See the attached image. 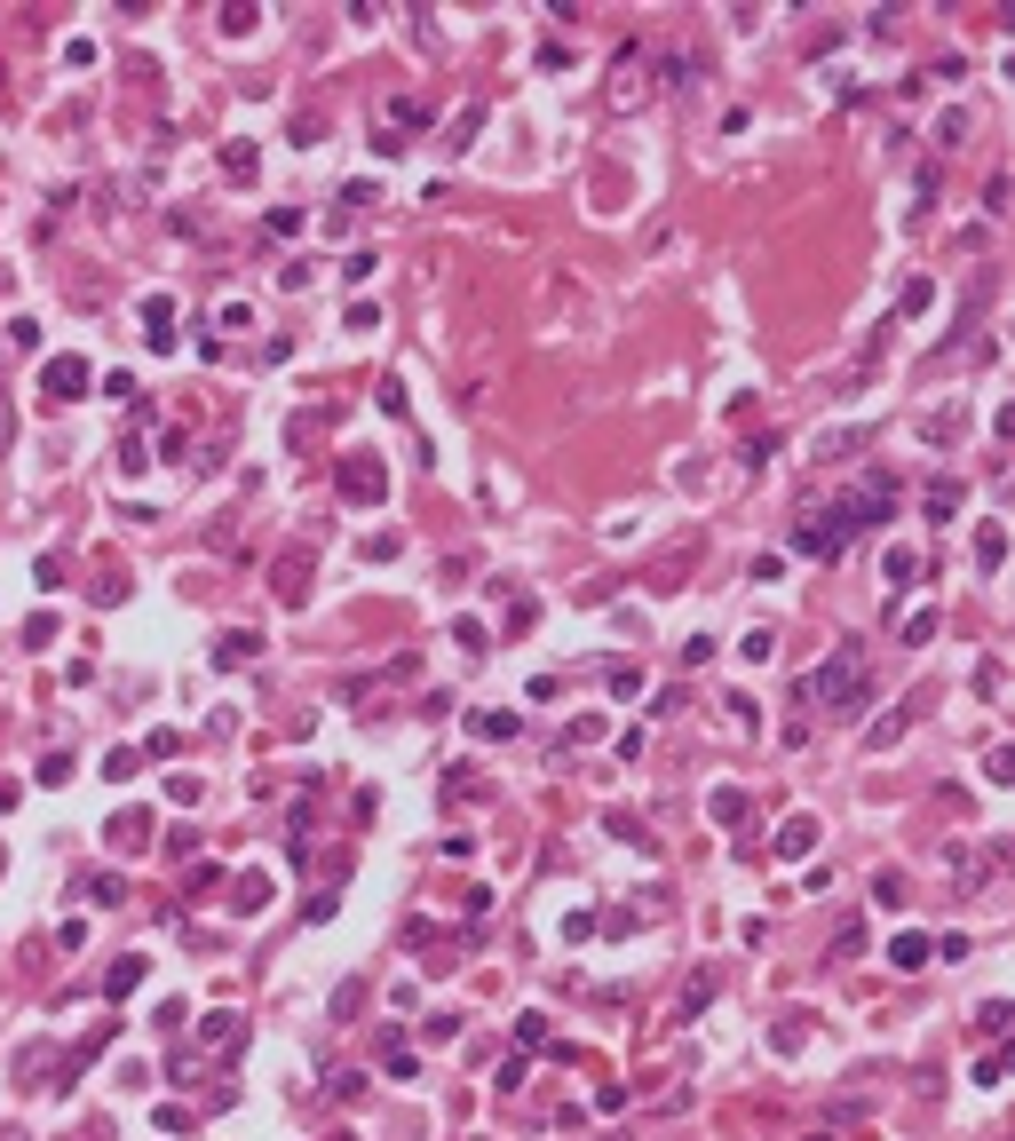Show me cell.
Segmentation results:
<instances>
[{
    "instance_id": "obj_1",
    "label": "cell",
    "mask_w": 1015,
    "mask_h": 1141,
    "mask_svg": "<svg viewBox=\"0 0 1015 1141\" xmlns=\"http://www.w3.org/2000/svg\"><path fill=\"white\" fill-rule=\"evenodd\" d=\"M865 690H873V666H865V650H857V642H841V650L809 674V698H817L825 714H857V706H865Z\"/></svg>"
},
{
    "instance_id": "obj_2",
    "label": "cell",
    "mask_w": 1015,
    "mask_h": 1141,
    "mask_svg": "<svg viewBox=\"0 0 1015 1141\" xmlns=\"http://www.w3.org/2000/svg\"><path fill=\"white\" fill-rule=\"evenodd\" d=\"M833 508H841V523H849V531H865V523H889V508H897V476H881V468H873V476H857V484H849Z\"/></svg>"
},
{
    "instance_id": "obj_3",
    "label": "cell",
    "mask_w": 1015,
    "mask_h": 1141,
    "mask_svg": "<svg viewBox=\"0 0 1015 1141\" xmlns=\"http://www.w3.org/2000/svg\"><path fill=\"white\" fill-rule=\"evenodd\" d=\"M793 547H801V555H817V563H833V555L849 547V523H841V508H809V516H801V531H793Z\"/></svg>"
},
{
    "instance_id": "obj_4",
    "label": "cell",
    "mask_w": 1015,
    "mask_h": 1141,
    "mask_svg": "<svg viewBox=\"0 0 1015 1141\" xmlns=\"http://www.w3.org/2000/svg\"><path fill=\"white\" fill-rule=\"evenodd\" d=\"M40 397H48V405L88 397V357H48V365H40Z\"/></svg>"
},
{
    "instance_id": "obj_5",
    "label": "cell",
    "mask_w": 1015,
    "mask_h": 1141,
    "mask_svg": "<svg viewBox=\"0 0 1015 1141\" xmlns=\"http://www.w3.org/2000/svg\"><path fill=\"white\" fill-rule=\"evenodd\" d=\"M389 492V476H381V460H341V500H357V508H373Z\"/></svg>"
},
{
    "instance_id": "obj_6",
    "label": "cell",
    "mask_w": 1015,
    "mask_h": 1141,
    "mask_svg": "<svg viewBox=\"0 0 1015 1141\" xmlns=\"http://www.w3.org/2000/svg\"><path fill=\"white\" fill-rule=\"evenodd\" d=\"M1008 563V523L992 516V523H976V571H1000Z\"/></svg>"
},
{
    "instance_id": "obj_7",
    "label": "cell",
    "mask_w": 1015,
    "mask_h": 1141,
    "mask_svg": "<svg viewBox=\"0 0 1015 1141\" xmlns=\"http://www.w3.org/2000/svg\"><path fill=\"white\" fill-rule=\"evenodd\" d=\"M960 500H968V484H960V476H928V516H936V523L960 516Z\"/></svg>"
},
{
    "instance_id": "obj_8",
    "label": "cell",
    "mask_w": 1015,
    "mask_h": 1141,
    "mask_svg": "<svg viewBox=\"0 0 1015 1141\" xmlns=\"http://www.w3.org/2000/svg\"><path fill=\"white\" fill-rule=\"evenodd\" d=\"M516 714H500V706H476V714H468V737H484V745H500V737H516Z\"/></svg>"
},
{
    "instance_id": "obj_9",
    "label": "cell",
    "mask_w": 1015,
    "mask_h": 1141,
    "mask_svg": "<svg viewBox=\"0 0 1015 1141\" xmlns=\"http://www.w3.org/2000/svg\"><path fill=\"white\" fill-rule=\"evenodd\" d=\"M104 832H112V848H127V856H135V848L151 840V817H143V809H119V817H112Z\"/></svg>"
},
{
    "instance_id": "obj_10",
    "label": "cell",
    "mask_w": 1015,
    "mask_h": 1141,
    "mask_svg": "<svg viewBox=\"0 0 1015 1141\" xmlns=\"http://www.w3.org/2000/svg\"><path fill=\"white\" fill-rule=\"evenodd\" d=\"M889 967H897V975H920V967H928V935H897V943H889Z\"/></svg>"
},
{
    "instance_id": "obj_11",
    "label": "cell",
    "mask_w": 1015,
    "mask_h": 1141,
    "mask_svg": "<svg viewBox=\"0 0 1015 1141\" xmlns=\"http://www.w3.org/2000/svg\"><path fill=\"white\" fill-rule=\"evenodd\" d=\"M912 571H920V555H912V547H889V555H881V579H889V595H904V587H912Z\"/></svg>"
},
{
    "instance_id": "obj_12",
    "label": "cell",
    "mask_w": 1015,
    "mask_h": 1141,
    "mask_svg": "<svg viewBox=\"0 0 1015 1141\" xmlns=\"http://www.w3.org/2000/svg\"><path fill=\"white\" fill-rule=\"evenodd\" d=\"M809 848H817V825H809V817H793V825L778 832V856L793 864V856H809Z\"/></svg>"
},
{
    "instance_id": "obj_13",
    "label": "cell",
    "mask_w": 1015,
    "mask_h": 1141,
    "mask_svg": "<svg viewBox=\"0 0 1015 1141\" xmlns=\"http://www.w3.org/2000/svg\"><path fill=\"white\" fill-rule=\"evenodd\" d=\"M246 658H254V634H223V642H215V666H223V674H238Z\"/></svg>"
},
{
    "instance_id": "obj_14",
    "label": "cell",
    "mask_w": 1015,
    "mask_h": 1141,
    "mask_svg": "<svg viewBox=\"0 0 1015 1141\" xmlns=\"http://www.w3.org/2000/svg\"><path fill=\"white\" fill-rule=\"evenodd\" d=\"M302 563H310V555H302V547H294V555H286V563H278V603H302Z\"/></svg>"
},
{
    "instance_id": "obj_15",
    "label": "cell",
    "mask_w": 1015,
    "mask_h": 1141,
    "mask_svg": "<svg viewBox=\"0 0 1015 1141\" xmlns=\"http://www.w3.org/2000/svg\"><path fill=\"white\" fill-rule=\"evenodd\" d=\"M262 904H270V880H262V872H246V880H238V896H230V912H262Z\"/></svg>"
},
{
    "instance_id": "obj_16",
    "label": "cell",
    "mask_w": 1015,
    "mask_h": 1141,
    "mask_svg": "<svg viewBox=\"0 0 1015 1141\" xmlns=\"http://www.w3.org/2000/svg\"><path fill=\"white\" fill-rule=\"evenodd\" d=\"M199 1038H207L215 1054H230V1046H238V1015H207V1023H199Z\"/></svg>"
},
{
    "instance_id": "obj_17",
    "label": "cell",
    "mask_w": 1015,
    "mask_h": 1141,
    "mask_svg": "<svg viewBox=\"0 0 1015 1141\" xmlns=\"http://www.w3.org/2000/svg\"><path fill=\"white\" fill-rule=\"evenodd\" d=\"M476 127H484V104H460V119H452V151H468V143H476Z\"/></svg>"
},
{
    "instance_id": "obj_18",
    "label": "cell",
    "mask_w": 1015,
    "mask_h": 1141,
    "mask_svg": "<svg viewBox=\"0 0 1015 1141\" xmlns=\"http://www.w3.org/2000/svg\"><path fill=\"white\" fill-rule=\"evenodd\" d=\"M80 896H88V904H104V912L127 904V896H119V872H88V888H80Z\"/></svg>"
},
{
    "instance_id": "obj_19",
    "label": "cell",
    "mask_w": 1015,
    "mask_h": 1141,
    "mask_svg": "<svg viewBox=\"0 0 1015 1141\" xmlns=\"http://www.w3.org/2000/svg\"><path fill=\"white\" fill-rule=\"evenodd\" d=\"M135 983H143V959H119L112 975H104V999H127Z\"/></svg>"
},
{
    "instance_id": "obj_20",
    "label": "cell",
    "mask_w": 1015,
    "mask_h": 1141,
    "mask_svg": "<svg viewBox=\"0 0 1015 1141\" xmlns=\"http://www.w3.org/2000/svg\"><path fill=\"white\" fill-rule=\"evenodd\" d=\"M706 809H714V825H738V817H746V793H738V785H722Z\"/></svg>"
},
{
    "instance_id": "obj_21",
    "label": "cell",
    "mask_w": 1015,
    "mask_h": 1141,
    "mask_svg": "<svg viewBox=\"0 0 1015 1141\" xmlns=\"http://www.w3.org/2000/svg\"><path fill=\"white\" fill-rule=\"evenodd\" d=\"M928 302H936V286H928V278H912V286L897 294V317H920Z\"/></svg>"
},
{
    "instance_id": "obj_22",
    "label": "cell",
    "mask_w": 1015,
    "mask_h": 1141,
    "mask_svg": "<svg viewBox=\"0 0 1015 1141\" xmlns=\"http://www.w3.org/2000/svg\"><path fill=\"white\" fill-rule=\"evenodd\" d=\"M223 175H230V183H246V175H254V151H246V143H223Z\"/></svg>"
},
{
    "instance_id": "obj_23",
    "label": "cell",
    "mask_w": 1015,
    "mask_h": 1141,
    "mask_svg": "<svg viewBox=\"0 0 1015 1141\" xmlns=\"http://www.w3.org/2000/svg\"><path fill=\"white\" fill-rule=\"evenodd\" d=\"M357 1007H365V983H341V991H334V1007H326V1015H334V1023H349Z\"/></svg>"
},
{
    "instance_id": "obj_24",
    "label": "cell",
    "mask_w": 1015,
    "mask_h": 1141,
    "mask_svg": "<svg viewBox=\"0 0 1015 1141\" xmlns=\"http://www.w3.org/2000/svg\"><path fill=\"white\" fill-rule=\"evenodd\" d=\"M143 468H151V452H143L135 436H119V476H143Z\"/></svg>"
},
{
    "instance_id": "obj_25",
    "label": "cell",
    "mask_w": 1015,
    "mask_h": 1141,
    "mask_svg": "<svg viewBox=\"0 0 1015 1141\" xmlns=\"http://www.w3.org/2000/svg\"><path fill=\"white\" fill-rule=\"evenodd\" d=\"M135 769H143V753H135V745H119L112 761H104V777H119V785H127V777H135Z\"/></svg>"
},
{
    "instance_id": "obj_26",
    "label": "cell",
    "mask_w": 1015,
    "mask_h": 1141,
    "mask_svg": "<svg viewBox=\"0 0 1015 1141\" xmlns=\"http://www.w3.org/2000/svg\"><path fill=\"white\" fill-rule=\"evenodd\" d=\"M976 1038H1008V1007H1000V999H992V1007L976 1015Z\"/></svg>"
},
{
    "instance_id": "obj_27",
    "label": "cell",
    "mask_w": 1015,
    "mask_h": 1141,
    "mask_svg": "<svg viewBox=\"0 0 1015 1141\" xmlns=\"http://www.w3.org/2000/svg\"><path fill=\"white\" fill-rule=\"evenodd\" d=\"M326 1094H334V1102H357V1094H365V1070H334V1086H326Z\"/></svg>"
},
{
    "instance_id": "obj_28",
    "label": "cell",
    "mask_w": 1015,
    "mask_h": 1141,
    "mask_svg": "<svg viewBox=\"0 0 1015 1141\" xmlns=\"http://www.w3.org/2000/svg\"><path fill=\"white\" fill-rule=\"evenodd\" d=\"M960 135H968V119H960V111H944V119H936V143H944V151H960Z\"/></svg>"
},
{
    "instance_id": "obj_29",
    "label": "cell",
    "mask_w": 1015,
    "mask_h": 1141,
    "mask_svg": "<svg viewBox=\"0 0 1015 1141\" xmlns=\"http://www.w3.org/2000/svg\"><path fill=\"white\" fill-rule=\"evenodd\" d=\"M143 753H159V761H175V753H183V737H175V729H151V737H143Z\"/></svg>"
},
{
    "instance_id": "obj_30",
    "label": "cell",
    "mask_w": 1015,
    "mask_h": 1141,
    "mask_svg": "<svg viewBox=\"0 0 1015 1141\" xmlns=\"http://www.w3.org/2000/svg\"><path fill=\"white\" fill-rule=\"evenodd\" d=\"M833 951H841V959H857V951H865V920H849V928L833 935Z\"/></svg>"
},
{
    "instance_id": "obj_31",
    "label": "cell",
    "mask_w": 1015,
    "mask_h": 1141,
    "mask_svg": "<svg viewBox=\"0 0 1015 1141\" xmlns=\"http://www.w3.org/2000/svg\"><path fill=\"white\" fill-rule=\"evenodd\" d=\"M143 325H151V333H159V325H175V302H167V294H151V302H143Z\"/></svg>"
}]
</instances>
